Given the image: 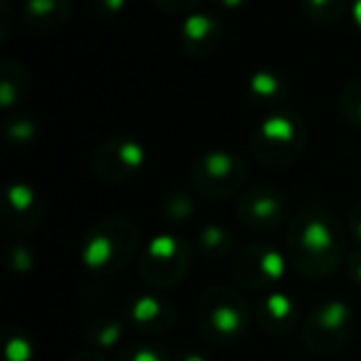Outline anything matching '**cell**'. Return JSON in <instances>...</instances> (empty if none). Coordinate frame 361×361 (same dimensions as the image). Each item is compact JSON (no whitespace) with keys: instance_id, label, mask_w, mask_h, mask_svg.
I'll return each mask as SVG.
<instances>
[{"instance_id":"obj_7","label":"cell","mask_w":361,"mask_h":361,"mask_svg":"<svg viewBox=\"0 0 361 361\" xmlns=\"http://www.w3.org/2000/svg\"><path fill=\"white\" fill-rule=\"evenodd\" d=\"M196 188L206 196H231L245 180V166L228 151H213L196 161L191 171Z\"/></svg>"},{"instance_id":"obj_28","label":"cell","mask_w":361,"mask_h":361,"mask_svg":"<svg viewBox=\"0 0 361 361\" xmlns=\"http://www.w3.org/2000/svg\"><path fill=\"white\" fill-rule=\"evenodd\" d=\"M351 13H354V20H356V25L361 27V0H356V3H354V8H351Z\"/></svg>"},{"instance_id":"obj_18","label":"cell","mask_w":361,"mask_h":361,"mask_svg":"<svg viewBox=\"0 0 361 361\" xmlns=\"http://www.w3.org/2000/svg\"><path fill=\"white\" fill-rule=\"evenodd\" d=\"M302 11L314 23H331L344 11V0H302Z\"/></svg>"},{"instance_id":"obj_9","label":"cell","mask_w":361,"mask_h":361,"mask_svg":"<svg viewBox=\"0 0 361 361\" xmlns=\"http://www.w3.org/2000/svg\"><path fill=\"white\" fill-rule=\"evenodd\" d=\"M287 203L285 193L275 191V188H255V191L245 193L238 203V213H240L243 223L257 231H272L280 223L287 221Z\"/></svg>"},{"instance_id":"obj_19","label":"cell","mask_w":361,"mask_h":361,"mask_svg":"<svg viewBox=\"0 0 361 361\" xmlns=\"http://www.w3.org/2000/svg\"><path fill=\"white\" fill-rule=\"evenodd\" d=\"M87 341L97 346H114L121 336V324L116 319H109V317H102V319L94 322V329L85 331Z\"/></svg>"},{"instance_id":"obj_27","label":"cell","mask_w":361,"mask_h":361,"mask_svg":"<svg viewBox=\"0 0 361 361\" xmlns=\"http://www.w3.org/2000/svg\"><path fill=\"white\" fill-rule=\"evenodd\" d=\"M180 361H208V356L198 354V351H188V354L180 356Z\"/></svg>"},{"instance_id":"obj_29","label":"cell","mask_w":361,"mask_h":361,"mask_svg":"<svg viewBox=\"0 0 361 361\" xmlns=\"http://www.w3.org/2000/svg\"><path fill=\"white\" fill-rule=\"evenodd\" d=\"M218 3H221L223 8H240L245 0H218Z\"/></svg>"},{"instance_id":"obj_17","label":"cell","mask_w":361,"mask_h":361,"mask_svg":"<svg viewBox=\"0 0 361 361\" xmlns=\"http://www.w3.org/2000/svg\"><path fill=\"white\" fill-rule=\"evenodd\" d=\"M198 250L206 257L216 260V257H226V252L231 250V233L223 231L218 226H208L198 235Z\"/></svg>"},{"instance_id":"obj_23","label":"cell","mask_w":361,"mask_h":361,"mask_svg":"<svg viewBox=\"0 0 361 361\" xmlns=\"http://www.w3.org/2000/svg\"><path fill=\"white\" fill-rule=\"evenodd\" d=\"M154 3L169 13H186L198 6V0H154Z\"/></svg>"},{"instance_id":"obj_11","label":"cell","mask_w":361,"mask_h":361,"mask_svg":"<svg viewBox=\"0 0 361 361\" xmlns=\"http://www.w3.org/2000/svg\"><path fill=\"white\" fill-rule=\"evenodd\" d=\"M180 45L188 55L206 57L221 45V25L213 16L191 13L180 25Z\"/></svg>"},{"instance_id":"obj_8","label":"cell","mask_w":361,"mask_h":361,"mask_svg":"<svg viewBox=\"0 0 361 361\" xmlns=\"http://www.w3.org/2000/svg\"><path fill=\"white\" fill-rule=\"evenodd\" d=\"M287 257L280 250L267 245H247L245 250L238 255L233 275L238 277V282L250 290H265L272 287L275 282L282 280L285 275Z\"/></svg>"},{"instance_id":"obj_20","label":"cell","mask_w":361,"mask_h":361,"mask_svg":"<svg viewBox=\"0 0 361 361\" xmlns=\"http://www.w3.org/2000/svg\"><path fill=\"white\" fill-rule=\"evenodd\" d=\"M119 361H171L166 356V351L161 346L151 344V341H139V344H131L124 354L119 356Z\"/></svg>"},{"instance_id":"obj_26","label":"cell","mask_w":361,"mask_h":361,"mask_svg":"<svg viewBox=\"0 0 361 361\" xmlns=\"http://www.w3.org/2000/svg\"><path fill=\"white\" fill-rule=\"evenodd\" d=\"M351 231H354L356 238H361V203L354 208V213H351Z\"/></svg>"},{"instance_id":"obj_2","label":"cell","mask_w":361,"mask_h":361,"mask_svg":"<svg viewBox=\"0 0 361 361\" xmlns=\"http://www.w3.org/2000/svg\"><path fill=\"white\" fill-rule=\"evenodd\" d=\"M139 247V233L124 218H106L97 223L82 243V260L90 270L106 272L124 267Z\"/></svg>"},{"instance_id":"obj_4","label":"cell","mask_w":361,"mask_h":361,"mask_svg":"<svg viewBox=\"0 0 361 361\" xmlns=\"http://www.w3.org/2000/svg\"><path fill=\"white\" fill-rule=\"evenodd\" d=\"M305 146V126L287 114H272L257 126L252 149L265 164H290Z\"/></svg>"},{"instance_id":"obj_1","label":"cell","mask_w":361,"mask_h":361,"mask_svg":"<svg viewBox=\"0 0 361 361\" xmlns=\"http://www.w3.org/2000/svg\"><path fill=\"white\" fill-rule=\"evenodd\" d=\"M287 247L290 260L302 275L324 277L341 260V233L329 213L310 206L292 221Z\"/></svg>"},{"instance_id":"obj_22","label":"cell","mask_w":361,"mask_h":361,"mask_svg":"<svg viewBox=\"0 0 361 361\" xmlns=\"http://www.w3.org/2000/svg\"><path fill=\"white\" fill-rule=\"evenodd\" d=\"M32 359V344L23 336H13L6 346V361H30Z\"/></svg>"},{"instance_id":"obj_12","label":"cell","mask_w":361,"mask_h":361,"mask_svg":"<svg viewBox=\"0 0 361 361\" xmlns=\"http://www.w3.org/2000/svg\"><path fill=\"white\" fill-rule=\"evenodd\" d=\"M40 218V198L25 183H13L6 196V223L13 231H30Z\"/></svg>"},{"instance_id":"obj_5","label":"cell","mask_w":361,"mask_h":361,"mask_svg":"<svg viewBox=\"0 0 361 361\" xmlns=\"http://www.w3.org/2000/svg\"><path fill=\"white\" fill-rule=\"evenodd\" d=\"M191 262V252H188L186 243L173 235H161L154 238L141 255L139 270L146 282L159 287H169L183 280Z\"/></svg>"},{"instance_id":"obj_21","label":"cell","mask_w":361,"mask_h":361,"mask_svg":"<svg viewBox=\"0 0 361 361\" xmlns=\"http://www.w3.org/2000/svg\"><path fill=\"white\" fill-rule=\"evenodd\" d=\"M341 111H344L349 121L361 124V80L351 82V85L341 92Z\"/></svg>"},{"instance_id":"obj_16","label":"cell","mask_w":361,"mask_h":361,"mask_svg":"<svg viewBox=\"0 0 361 361\" xmlns=\"http://www.w3.org/2000/svg\"><path fill=\"white\" fill-rule=\"evenodd\" d=\"M250 92L262 104H277V102H282V97H285L287 82H282V77L277 75V72L262 70V72H257V75H252Z\"/></svg>"},{"instance_id":"obj_14","label":"cell","mask_w":361,"mask_h":361,"mask_svg":"<svg viewBox=\"0 0 361 361\" xmlns=\"http://www.w3.org/2000/svg\"><path fill=\"white\" fill-rule=\"evenodd\" d=\"M295 317H297L295 302L287 295H282V292L267 295L265 300L260 302V307H257V322H260L267 331H272V334H282V331L290 329V326L295 324Z\"/></svg>"},{"instance_id":"obj_10","label":"cell","mask_w":361,"mask_h":361,"mask_svg":"<svg viewBox=\"0 0 361 361\" xmlns=\"http://www.w3.org/2000/svg\"><path fill=\"white\" fill-rule=\"evenodd\" d=\"M97 173L111 183L126 180L144 166V146L134 139H109L97 151Z\"/></svg>"},{"instance_id":"obj_15","label":"cell","mask_w":361,"mask_h":361,"mask_svg":"<svg viewBox=\"0 0 361 361\" xmlns=\"http://www.w3.org/2000/svg\"><path fill=\"white\" fill-rule=\"evenodd\" d=\"M70 18V0H27L25 20L37 30H55Z\"/></svg>"},{"instance_id":"obj_25","label":"cell","mask_w":361,"mask_h":361,"mask_svg":"<svg viewBox=\"0 0 361 361\" xmlns=\"http://www.w3.org/2000/svg\"><path fill=\"white\" fill-rule=\"evenodd\" d=\"M349 275L354 282H361V255H354L349 260Z\"/></svg>"},{"instance_id":"obj_24","label":"cell","mask_w":361,"mask_h":361,"mask_svg":"<svg viewBox=\"0 0 361 361\" xmlns=\"http://www.w3.org/2000/svg\"><path fill=\"white\" fill-rule=\"evenodd\" d=\"M97 6L99 11H106V13H116L124 8V0H97Z\"/></svg>"},{"instance_id":"obj_3","label":"cell","mask_w":361,"mask_h":361,"mask_svg":"<svg viewBox=\"0 0 361 361\" xmlns=\"http://www.w3.org/2000/svg\"><path fill=\"white\" fill-rule=\"evenodd\" d=\"M247 324V307L240 295L226 287H213L201 297L196 310V326L203 339L231 344Z\"/></svg>"},{"instance_id":"obj_13","label":"cell","mask_w":361,"mask_h":361,"mask_svg":"<svg viewBox=\"0 0 361 361\" xmlns=\"http://www.w3.org/2000/svg\"><path fill=\"white\" fill-rule=\"evenodd\" d=\"M129 322L144 334H161L173 322V307L159 297H139L129 310Z\"/></svg>"},{"instance_id":"obj_6","label":"cell","mask_w":361,"mask_h":361,"mask_svg":"<svg viewBox=\"0 0 361 361\" xmlns=\"http://www.w3.org/2000/svg\"><path fill=\"white\" fill-rule=\"evenodd\" d=\"M354 334V314L344 302H326L312 312L305 324V339L319 354H331L349 344Z\"/></svg>"},{"instance_id":"obj_30","label":"cell","mask_w":361,"mask_h":361,"mask_svg":"<svg viewBox=\"0 0 361 361\" xmlns=\"http://www.w3.org/2000/svg\"><path fill=\"white\" fill-rule=\"evenodd\" d=\"M75 361H102V356H97V354H82V356H75Z\"/></svg>"}]
</instances>
